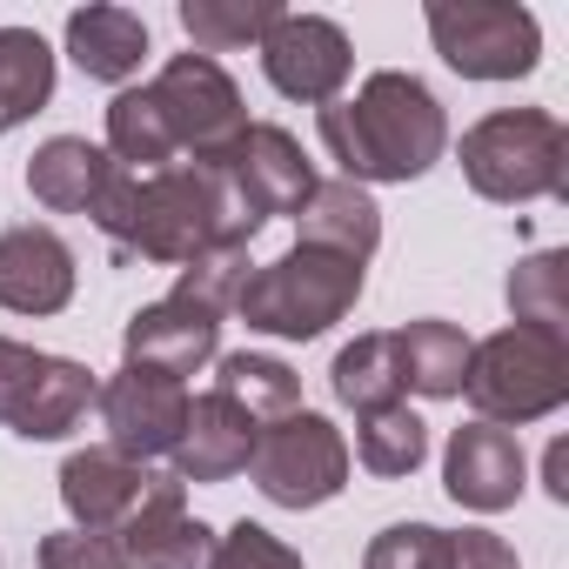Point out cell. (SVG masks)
I'll use <instances>...</instances> for the list:
<instances>
[{"instance_id": "cell-1", "label": "cell", "mask_w": 569, "mask_h": 569, "mask_svg": "<svg viewBox=\"0 0 569 569\" xmlns=\"http://www.w3.org/2000/svg\"><path fill=\"white\" fill-rule=\"evenodd\" d=\"M94 228L108 234V248L121 261L181 268V261H194L214 241H241L248 248L261 221L241 208V194L221 174V161H174L161 174L114 168V181H108V194L94 208Z\"/></svg>"}, {"instance_id": "cell-2", "label": "cell", "mask_w": 569, "mask_h": 569, "mask_svg": "<svg viewBox=\"0 0 569 569\" xmlns=\"http://www.w3.org/2000/svg\"><path fill=\"white\" fill-rule=\"evenodd\" d=\"M322 148L336 154L342 181H416L442 161L449 148V121H442V101L402 74V68H382L362 81L356 101H329L322 108Z\"/></svg>"}, {"instance_id": "cell-3", "label": "cell", "mask_w": 569, "mask_h": 569, "mask_svg": "<svg viewBox=\"0 0 569 569\" xmlns=\"http://www.w3.org/2000/svg\"><path fill=\"white\" fill-rule=\"evenodd\" d=\"M356 302H362V261H342V254H329V248L296 241L281 261L248 268L241 296H234V316H241L254 336L309 342V336L336 329Z\"/></svg>"}, {"instance_id": "cell-4", "label": "cell", "mask_w": 569, "mask_h": 569, "mask_svg": "<svg viewBox=\"0 0 569 569\" xmlns=\"http://www.w3.org/2000/svg\"><path fill=\"white\" fill-rule=\"evenodd\" d=\"M462 174L482 201H562L569 194V134L542 108L482 114L462 134Z\"/></svg>"}, {"instance_id": "cell-5", "label": "cell", "mask_w": 569, "mask_h": 569, "mask_svg": "<svg viewBox=\"0 0 569 569\" xmlns=\"http://www.w3.org/2000/svg\"><path fill=\"white\" fill-rule=\"evenodd\" d=\"M462 396L476 409V422H536L556 416L569 402V342L542 336V329H502L489 342L469 349V376Z\"/></svg>"}, {"instance_id": "cell-6", "label": "cell", "mask_w": 569, "mask_h": 569, "mask_svg": "<svg viewBox=\"0 0 569 569\" xmlns=\"http://www.w3.org/2000/svg\"><path fill=\"white\" fill-rule=\"evenodd\" d=\"M429 41L462 81H522L542 61V28L516 0H429Z\"/></svg>"}, {"instance_id": "cell-7", "label": "cell", "mask_w": 569, "mask_h": 569, "mask_svg": "<svg viewBox=\"0 0 569 569\" xmlns=\"http://www.w3.org/2000/svg\"><path fill=\"white\" fill-rule=\"evenodd\" d=\"M248 476L254 489L274 502V509H316L329 496H342L349 482V442L329 416L316 409H296L254 436V456H248Z\"/></svg>"}, {"instance_id": "cell-8", "label": "cell", "mask_w": 569, "mask_h": 569, "mask_svg": "<svg viewBox=\"0 0 569 569\" xmlns=\"http://www.w3.org/2000/svg\"><path fill=\"white\" fill-rule=\"evenodd\" d=\"M168 134H174V154L188 161H228L234 141L248 134V108H241V88L228 81L221 61L208 54H174L154 81H148Z\"/></svg>"}, {"instance_id": "cell-9", "label": "cell", "mask_w": 569, "mask_h": 569, "mask_svg": "<svg viewBox=\"0 0 569 569\" xmlns=\"http://www.w3.org/2000/svg\"><path fill=\"white\" fill-rule=\"evenodd\" d=\"M101 429H108V449L128 456V462H154V456H174L181 429H188V382L174 376H154V369H121L101 396Z\"/></svg>"}, {"instance_id": "cell-10", "label": "cell", "mask_w": 569, "mask_h": 569, "mask_svg": "<svg viewBox=\"0 0 569 569\" xmlns=\"http://www.w3.org/2000/svg\"><path fill=\"white\" fill-rule=\"evenodd\" d=\"M356 54H349V34L322 14H281L268 34H261V74L274 81V94L289 101H309V108H329L349 81Z\"/></svg>"}, {"instance_id": "cell-11", "label": "cell", "mask_w": 569, "mask_h": 569, "mask_svg": "<svg viewBox=\"0 0 569 569\" xmlns=\"http://www.w3.org/2000/svg\"><path fill=\"white\" fill-rule=\"evenodd\" d=\"M221 174L234 181V194H241V208L254 221L302 214V201L316 194V161L302 154V141L289 128H274V121H248V134L234 141V154L221 161Z\"/></svg>"}, {"instance_id": "cell-12", "label": "cell", "mask_w": 569, "mask_h": 569, "mask_svg": "<svg viewBox=\"0 0 569 569\" xmlns=\"http://www.w3.org/2000/svg\"><path fill=\"white\" fill-rule=\"evenodd\" d=\"M128 569H208L214 562V529L188 516V482L181 476H148L141 509L121 522Z\"/></svg>"}, {"instance_id": "cell-13", "label": "cell", "mask_w": 569, "mask_h": 569, "mask_svg": "<svg viewBox=\"0 0 569 569\" xmlns=\"http://www.w3.org/2000/svg\"><path fill=\"white\" fill-rule=\"evenodd\" d=\"M74 302V248L54 228H8L0 234V309L14 316H61Z\"/></svg>"}, {"instance_id": "cell-14", "label": "cell", "mask_w": 569, "mask_h": 569, "mask_svg": "<svg viewBox=\"0 0 569 569\" xmlns=\"http://www.w3.org/2000/svg\"><path fill=\"white\" fill-rule=\"evenodd\" d=\"M522 476H529V462H522V442H516L509 429H496V422H462V429L449 436L442 482H449V496H456L462 509H482V516L509 509V502L522 496Z\"/></svg>"}, {"instance_id": "cell-15", "label": "cell", "mask_w": 569, "mask_h": 569, "mask_svg": "<svg viewBox=\"0 0 569 569\" xmlns=\"http://www.w3.org/2000/svg\"><path fill=\"white\" fill-rule=\"evenodd\" d=\"M121 349H128V369H154V376L181 382V376H194V369H208L221 356V316L168 296V302H154V309H141L128 322Z\"/></svg>"}, {"instance_id": "cell-16", "label": "cell", "mask_w": 569, "mask_h": 569, "mask_svg": "<svg viewBox=\"0 0 569 569\" xmlns=\"http://www.w3.org/2000/svg\"><path fill=\"white\" fill-rule=\"evenodd\" d=\"M141 496H148V469L128 462V456H114L108 442H101V449H74V456L61 462V502H68L74 529H108V536H121V522L141 509Z\"/></svg>"}, {"instance_id": "cell-17", "label": "cell", "mask_w": 569, "mask_h": 569, "mask_svg": "<svg viewBox=\"0 0 569 569\" xmlns=\"http://www.w3.org/2000/svg\"><path fill=\"white\" fill-rule=\"evenodd\" d=\"M254 436H261V429H254L234 402H221V396L208 389V396L188 402V429H181V442H174L168 462H174L181 482H228V476L248 469Z\"/></svg>"}, {"instance_id": "cell-18", "label": "cell", "mask_w": 569, "mask_h": 569, "mask_svg": "<svg viewBox=\"0 0 569 569\" xmlns=\"http://www.w3.org/2000/svg\"><path fill=\"white\" fill-rule=\"evenodd\" d=\"M108 181H114V154H101L81 134H54L28 161V188H34V201L48 214H94L101 194H108Z\"/></svg>"}, {"instance_id": "cell-19", "label": "cell", "mask_w": 569, "mask_h": 569, "mask_svg": "<svg viewBox=\"0 0 569 569\" xmlns=\"http://www.w3.org/2000/svg\"><path fill=\"white\" fill-rule=\"evenodd\" d=\"M296 221H302V241L309 248H329L342 261H369L376 241H382V208L356 181H316V194L302 201Z\"/></svg>"}, {"instance_id": "cell-20", "label": "cell", "mask_w": 569, "mask_h": 569, "mask_svg": "<svg viewBox=\"0 0 569 569\" xmlns=\"http://www.w3.org/2000/svg\"><path fill=\"white\" fill-rule=\"evenodd\" d=\"M68 54L88 81H128L141 74V54H148V21L128 14V8H81L68 14Z\"/></svg>"}, {"instance_id": "cell-21", "label": "cell", "mask_w": 569, "mask_h": 569, "mask_svg": "<svg viewBox=\"0 0 569 569\" xmlns=\"http://www.w3.org/2000/svg\"><path fill=\"white\" fill-rule=\"evenodd\" d=\"M214 396L234 402L254 429L281 422V416H296L302 409V376L281 362V356H214Z\"/></svg>"}, {"instance_id": "cell-22", "label": "cell", "mask_w": 569, "mask_h": 569, "mask_svg": "<svg viewBox=\"0 0 569 569\" xmlns=\"http://www.w3.org/2000/svg\"><path fill=\"white\" fill-rule=\"evenodd\" d=\"M94 396H101V382H94L88 362L48 356V369L34 376V389H28V402H21V416H14V436H28V442H61L68 429H81V416L94 409Z\"/></svg>"}, {"instance_id": "cell-23", "label": "cell", "mask_w": 569, "mask_h": 569, "mask_svg": "<svg viewBox=\"0 0 569 569\" xmlns=\"http://www.w3.org/2000/svg\"><path fill=\"white\" fill-rule=\"evenodd\" d=\"M469 336L456 322H402L396 329V369H402V389L416 396H462V376H469Z\"/></svg>"}, {"instance_id": "cell-24", "label": "cell", "mask_w": 569, "mask_h": 569, "mask_svg": "<svg viewBox=\"0 0 569 569\" xmlns=\"http://www.w3.org/2000/svg\"><path fill=\"white\" fill-rule=\"evenodd\" d=\"M108 154L128 174H161V168L181 161L174 154V134H168V121H161V108H154L148 88H121L108 101Z\"/></svg>"}, {"instance_id": "cell-25", "label": "cell", "mask_w": 569, "mask_h": 569, "mask_svg": "<svg viewBox=\"0 0 569 569\" xmlns=\"http://www.w3.org/2000/svg\"><path fill=\"white\" fill-rule=\"evenodd\" d=\"M54 94V54L34 28H0V134L41 114Z\"/></svg>"}, {"instance_id": "cell-26", "label": "cell", "mask_w": 569, "mask_h": 569, "mask_svg": "<svg viewBox=\"0 0 569 569\" xmlns=\"http://www.w3.org/2000/svg\"><path fill=\"white\" fill-rule=\"evenodd\" d=\"M329 389H336V402H342V409H356V416H376V409L402 402L396 336H356V342L336 356V369H329Z\"/></svg>"}, {"instance_id": "cell-27", "label": "cell", "mask_w": 569, "mask_h": 569, "mask_svg": "<svg viewBox=\"0 0 569 569\" xmlns=\"http://www.w3.org/2000/svg\"><path fill=\"white\" fill-rule=\"evenodd\" d=\"M509 316L522 329H542V336L569 329V254L562 248H542V254L509 268Z\"/></svg>"}, {"instance_id": "cell-28", "label": "cell", "mask_w": 569, "mask_h": 569, "mask_svg": "<svg viewBox=\"0 0 569 569\" xmlns=\"http://www.w3.org/2000/svg\"><path fill=\"white\" fill-rule=\"evenodd\" d=\"M281 21L274 0H181V34L194 41V54H228V48H261V34Z\"/></svg>"}, {"instance_id": "cell-29", "label": "cell", "mask_w": 569, "mask_h": 569, "mask_svg": "<svg viewBox=\"0 0 569 569\" xmlns=\"http://www.w3.org/2000/svg\"><path fill=\"white\" fill-rule=\"evenodd\" d=\"M356 456L369 476H416L429 456V422L409 402H389V409L356 422Z\"/></svg>"}, {"instance_id": "cell-30", "label": "cell", "mask_w": 569, "mask_h": 569, "mask_svg": "<svg viewBox=\"0 0 569 569\" xmlns=\"http://www.w3.org/2000/svg\"><path fill=\"white\" fill-rule=\"evenodd\" d=\"M241 281H248V248H241V241H214V248H201L194 261H181L174 302H194V309L221 316V309H234Z\"/></svg>"}, {"instance_id": "cell-31", "label": "cell", "mask_w": 569, "mask_h": 569, "mask_svg": "<svg viewBox=\"0 0 569 569\" xmlns=\"http://www.w3.org/2000/svg\"><path fill=\"white\" fill-rule=\"evenodd\" d=\"M362 569H449V529H436V522H389L369 542Z\"/></svg>"}, {"instance_id": "cell-32", "label": "cell", "mask_w": 569, "mask_h": 569, "mask_svg": "<svg viewBox=\"0 0 569 569\" xmlns=\"http://www.w3.org/2000/svg\"><path fill=\"white\" fill-rule=\"evenodd\" d=\"M208 569H302V556L281 542L274 529H261V522H234L228 536H214V562Z\"/></svg>"}, {"instance_id": "cell-33", "label": "cell", "mask_w": 569, "mask_h": 569, "mask_svg": "<svg viewBox=\"0 0 569 569\" xmlns=\"http://www.w3.org/2000/svg\"><path fill=\"white\" fill-rule=\"evenodd\" d=\"M41 569H128V549L108 529H54L41 536Z\"/></svg>"}, {"instance_id": "cell-34", "label": "cell", "mask_w": 569, "mask_h": 569, "mask_svg": "<svg viewBox=\"0 0 569 569\" xmlns=\"http://www.w3.org/2000/svg\"><path fill=\"white\" fill-rule=\"evenodd\" d=\"M41 369H48L41 349H28V342H14V336H0V422H8V429H14V416H21V402H28V389H34Z\"/></svg>"}, {"instance_id": "cell-35", "label": "cell", "mask_w": 569, "mask_h": 569, "mask_svg": "<svg viewBox=\"0 0 569 569\" xmlns=\"http://www.w3.org/2000/svg\"><path fill=\"white\" fill-rule=\"evenodd\" d=\"M449 569H516V549L489 529H456L449 536Z\"/></svg>"}, {"instance_id": "cell-36", "label": "cell", "mask_w": 569, "mask_h": 569, "mask_svg": "<svg viewBox=\"0 0 569 569\" xmlns=\"http://www.w3.org/2000/svg\"><path fill=\"white\" fill-rule=\"evenodd\" d=\"M542 469H549V496L569 502V449H562V442H549V462H542Z\"/></svg>"}]
</instances>
